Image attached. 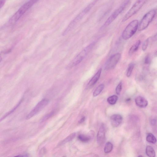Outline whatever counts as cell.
Returning <instances> with one entry per match:
<instances>
[{
  "label": "cell",
  "mask_w": 157,
  "mask_h": 157,
  "mask_svg": "<svg viewBox=\"0 0 157 157\" xmlns=\"http://www.w3.org/2000/svg\"><path fill=\"white\" fill-rule=\"evenodd\" d=\"M97 2V1H93L92 2L89 4L86 7H85V8H84L80 13L79 14H78L68 25V27L64 32L63 35H66L74 27L76 24L80 21L82 20L84 16L90 11L92 7H93Z\"/></svg>",
  "instance_id": "1"
},
{
  "label": "cell",
  "mask_w": 157,
  "mask_h": 157,
  "mask_svg": "<svg viewBox=\"0 0 157 157\" xmlns=\"http://www.w3.org/2000/svg\"><path fill=\"white\" fill-rule=\"evenodd\" d=\"M95 44L96 42H93L85 47L72 61L68 68H72L81 63L91 51Z\"/></svg>",
  "instance_id": "2"
},
{
  "label": "cell",
  "mask_w": 157,
  "mask_h": 157,
  "mask_svg": "<svg viewBox=\"0 0 157 157\" xmlns=\"http://www.w3.org/2000/svg\"><path fill=\"white\" fill-rule=\"evenodd\" d=\"M37 1L33 0L29 1L25 3L11 18L9 21V23L10 24H14L28 10L31 8L34 4L37 2Z\"/></svg>",
  "instance_id": "3"
},
{
  "label": "cell",
  "mask_w": 157,
  "mask_h": 157,
  "mask_svg": "<svg viewBox=\"0 0 157 157\" xmlns=\"http://www.w3.org/2000/svg\"><path fill=\"white\" fill-rule=\"evenodd\" d=\"M130 3V1H124L117 9L115 10V11L111 15L105 23L104 24L103 26L100 29H104L111 24L118 15L125 9Z\"/></svg>",
  "instance_id": "4"
},
{
  "label": "cell",
  "mask_w": 157,
  "mask_h": 157,
  "mask_svg": "<svg viewBox=\"0 0 157 157\" xmlns=\"http://www.w3.org/2000/svg\"><path fill=\"white\" fill-rule=\"evenodd\" d=\"M138 20H134L130 22L122 32V37L124 40H127L132 37L136 33L138 28Z\"/></svg>",
  "instance_id": "5"
},
{
  "label": "cell",
  "mask_w": 157,
  "mask_h": 157,
  "mask_svg": "<svg viewBox=\"0 0 157 157\" xmlns=\"http://www.w3.org/2000/svg\"><path fill=\"white\" fill-rule=\"evenodd\" d=\"M156 13V11L153 9L150 10L145 15L139 24V31H141L144 30L148 27L149 24L155 17Z\"/></svg>",
  "instance_id": "6"
},
{
  "label": "cell",
  "mask_w": 157,
  "mask_h": 157,
  "mask_svg": "<svg viewBox=\"0 0 157 157\" xmlns=\"http://www.w3.org/2000/svg\"><path fill=\"white\" fill-rule=\"evenodd\" d=\"M146 1L143 0L136 1L124 16L122 19V22H124L126 21L132 16L136 14L142 8L144 5L146 3Z\"/></svg>",
  "instance_id": "7"
},
{
  "label": "cell",
  "mask_w": 157,
  "mask_h": 157,
  "mask_svg": "<svg viewBox=\"0 0 157 157\" xmlns=\"http://www.w3.org/2000/svg\"><path fill=\"white\" fill-rule=\"evenodd\" d=\"M49 103L48 99H44L40 101L34 108L26 117V119L28 120L35 116L39 113L42 109L46 106Z\"/></svg>",
  "instance_id": "8"
},
{
  "label": "cell",
  "mask_w": 157,
  "mask_h": 157,
  "mask_svg": "<svg viewBox=\"0 0 157 157\" xmlns=\"http://www.w3.org/2000/svg\"><path fill=\"white\" fill-rule=\"evenodd\" d=\"M121 57V54L119 53H117L111 56L105 64V69L107 70L114 69L117 64Z\"/></svg>",
  "instance_id": "9"
},
{
  "label": "cell",
  "mask_w": 157,
  "mask_h": 157,
  "mask_svg": "<svg viewBox=\"0 0 157 157\" xmlns=\"http://www.w3.org/2000/svg\"><path fill=\"white\" fill-rule=\"evenodd\" d=\"M105 138V129L104 125L102 124L100 127L97 136V140L99 145H101L104 143Z\"/></svg>",
  "instance_id": "10"
},
{
  "label": "cell",
  "mask_w": 157,
  "mask_h": 157,
  "mask_svg": "<svg viewBox=\"0 0 157 157\" xmlns=\"http://www.w3.org/2000/svg\"><path fill=\"white\" fill-rule=\"evenodd\" d=\"M123 118L121 115L118 114L112 115L111 117V124L112 127H116L119 126L122 122Z\"/></svg>",
  "instance_id": "11"
},
{
  "label": "cell",
  "mask_w": 157,
  "mask_h": 157,
  "mask_svg": "<svg viewBox=\"0 0 157 157\" xmlns=\"http://www.w3.org/2000/svg\"><path fill=\"white\" fill-rule=\"evenodd\" d=\"M135 102L137 106L140 108H145L148 105V101L145 98L139 96L135 99Z\"/></svg>",
  "instance_id": "12"
},
{
  "label": "cell",
  "mask_w": 157,
  "mask_h": 157,
  "mask_svg": "<svg viewBox=\"0 0 157 157\" xmlns=\"http://www.w3.org/2000/svg\"><path fill=\"white\" fill-rule=\"evenodd\" d=\"M102 71L101 69H99L96 74L90 80L87 85L88 88H91L97 82L100 76Z\"/></svg>",
  "instance_id": "13"
},
{
  "label": "cell",
  "mask_w": 157,
  "mask_h": 157,
  "mask_svg": "<svg viewBox=\"0 0 157 157\" xmlns=\"http://www.w3.org/2000/svg\"><path fill=\"white\" fill-rule=\"evenodd\" d=\"M140 43H141V41L140 40H139L131 47L129 51V54L130 56L131 55L137 51Z\"/></svg>",
  "instance_id": "14"
},
{
  "label": "cell",
  "mask_w": 157,
  "mask_h": 157,
  "mask_svg": "<svg viewBox=\"0 0 157 157\" xmlns=\"http://www.w3.org/2000/svg\"><path fill=\"white\" fill-rule=\"evenodd\" d=\"M146 153L147 155L149 157H155L156 155V154L153 148L150 146H147Z\"/></svg>",
  "instance_id": "15"
},
{
  "label": "cell",
  "mask_w": 157,
  "mask_h": 157,
  "mask_svg": "<svg viewBox=\"0 0 157 157\" xmlns=\"http://www.w3.org/2000/svg\"><path fill=\"white\" fill-rule=\"evenodd\" d=\"M75 135H76V134H75V133H72V134H70L69 136H68L67 137H66V138L64 140H62L61 142H60V143L58 145L59 146H61V145H64L65 144L71 141L74 138Z\"/></svg>",
  "instance_id": "16"
},
{
  "label": "cell",
  "mask_w": 157,
  "mask_h": 157,
  "mask_svg": "<svg viewBox=\"0 0 157 157\" xmlns=\"http://www.w3.org/2000/svg\"><path fill=\"white\" fill-rule=\"evenodd\" d=\"M104 88V85L103 84H101L99 85L93 93V96L94 97H97L103 91Z\"/></svg>",
  "instance_id": "17"
},
{
  "label": "cell",
  "mask_w": 157,
  "mask_h": 157,
  "mask_svg": "<svg viewBox=\"0 0 157 157\" xmlns=\"http://www.w3.org/2000/svg\"><path fill=\"white\" fill-rule=\"evenodd\" d=\"M146 140L149 143L152 144H155L157 141L156 137L151 133L148 134L146 137Z\"/></svg>",
  "instance_id": "18"
},
{
  "label": "cell",
  "mask_w": 157,
  "mask_h": 157,
  "mask_svg": "<svg viewBox=\"0 0 157 157\" xmlns=\"http://www.w3.org/2000/svg\"><path fill=\"white\" fill-rule=\"evenodd\" d=\"M23 100V99H22V100L19 102V103H18L13 108L11 111H10V112H8L6 114H5L1 118V121L3 120L4 118H6L9 115H10L13 112H14V111L19 107V106H20V105L21 104V103L22 101V100Z\"/></svg>",
  "instance_id": "19"
},
{
  "label": "cell",
  "mask_w": 157,
  "mask_h": 157,
  "mask_svg": "<svg viewBox=\"0 0 157 157\" xmlns=\"http://www.w3.org/2000/svg\"><path fill=\"white\" fill-rule=\"evenodd\" d=\"M118 100V97L117 96L113 95L108 98L107 101L109 104L114 105L116 104Z\"/></svg>",
  "instance_id": "20"
},
{
  "label": "cell",
  "mask_w": 157,
  "mask_h": 157,
  "mask_svg": "<svg viewBox=\"0 0 157 157\" xmlns=\"http://www.w3.org/2000/svg\"><path fill=\"white\" fill-rule=\"evenodd\" d=\"M78 138L83 143H87L89 141L91 138L89 136L83 134L79 135Z\"/></svg>",
  "instance_id": "21"
},
{
  "label": "cell",
  "mask_w": 157,
  "mask_h": 157,
  "mask_svg": "<svg viewBox=\"0 0 157 157\" xmlns=\"http://www.w3.org/2000/svg\"><path fill=\"white\" fill-rule=\"evenodd\" d=\"M113 146L112 143L110 142H107L105 145L104 148V152L105 153H109L112 151Z\"/></svg>",
  "instance_id": "22"
},
{
  "label": "cell",
  "mask_w": 157,
  "mask_h": 157,
  "mask_svg": "<svg viewBox=\"0 0 157 157\" xmlns=\"http://www.w3.org/2000/svg\"><path fill=\"white\" fill-rule=\"evenodd\" d=\"M56 111L55 110H54L51 111L49 113L47 114L44 116L42 118L41 120V122H43L44 121H46L48 120L49 118H51V117L54 116V115L55 114Z\"/></svg>",
  "instance_id": "23"
},
{
  "label": "cell",
  "mask_w": 157,
  "mask_h": 157,
  "mask_svg": "<svg viewBox=\"0 0 157 157\" xmlns=\"http://www.w3.org/2000/svg\"><path fill=\"white\" fill-rule=\"evenodd\" d=\"M134 67V64L133 63H130L129 65L128 69H127V77H130L131 75Z\"/></svg>",
  "instance_id": "24"
},
{
  "label": "cell",
  "mask_w": 157,
  "mask_h": 157,
  "mask_svg": "<svg viewBox=\"0 0 157 157\" xmlns=\"http://www.w3.org/2000/svg\"><path fill=\"white\" fill-rule=\"evenodd\" d=\"M150 38H149L146 39L143 43L142 46V49L144 51H146L149 45Z\"/></svg>",
  "instance_id": "25"
},
{
  "label": "cell",
  "mask_w": 157,
  "mask_h": 157,
  "mask_svg": "<svg viewBox=\"0 0 157 157\" xmlns=\"http://www.w3.org/2000/svg\"><path fill=\"white\" fill-rule=\"evenodd\" d=\"M122 82H120L117 86L116 88V92L117 95H120L122 90Z\"/></svg>",
  "instance_id": "26"
},
{
  "label": "cell",
  "mask_w": 157,
  "mask_h": 157,
  "mask_svg": "<svg viewBox=\"0 0 157 157\" xmlns=\"http://www.w3.org/2000/svg\"><path fill=\"white\" fill-rule=\"evenodd\" d=\"M151 60L150 57L149 55H147L145 57V63L146 64H149Z\"/></svg>",
  "instance_id": "27"
},
{
  "label": "cell",
  "mask_w": 157,
  "mask_h": 157,
  "mask_svg": "<svg viewBox=\"0 0 157 157\" xmlns=\"http://www.w3.org/2000/svg\"><path fill=\"white\" fill-rule=\"evenodd\" d=\"M46 152V149L45 148H43L40 151L39 155L41 156H42L44 154H45Z\"/></svg>",
  "instance_id": "28"
},
{
  "label": "cell",
  "mask_w": 157,
  "mask_h": 157,
  "mask_svg": "<svg viewBox=\"0 0 157 157\" xmlns=\"http://www.w3.org/2000/svg\"><path fill=\"white\" fill-rule=\"evenodd\" d=\"M85 117L84 116H83L82 118H81V119L80 120L78 121V123L81 124L84 121H85Z\"/></svg>",
  "instance_id": "29"
},
{
  "label": "cell",
  "mask_w": 157,
  "mask_h": 157,
  "mask_svg": "<svg viewBox=\"0 0 157 157\" xmlns=\"http://www.w3.org/2000/svg\"><path fill=\"white\" fill-rule=\"evenodd\" d=\"M152 40L153 41H157V34L152 37Z\"/></svg>",
  "instance_id": "30"
},
{
  "label": "cell",
  "mask_w": 157,
  "mask_h": 157,
  "mask_svg": "<svg viewBox=\"0 0 157 157\" xmlns=\"http://www.w3.org/2000/svg\"><path fill=\"white\" fill-rule=\"evenodd\" d=\"M5 3V1H0V7L1 8H2L3 6L4 5V3Z\"/></svg>",
  "instance_id": "31"
},
{
  "label": "cell",
  "mask_w": 157,
  "mask_h": 157,
  "mask_svg": "<svg viewBox=\"0 0 157 157\" xmlns=\"http://www.w3.org/2000/svg\"><path fill=\"white\" fill-rule=\"evenodd\" d=\"M156 121L155 119L152 120L151 121V123L152 125H155V123H156Z\"/></svg>",
  "instance_id": "32"
},
{
  "label": "cell",
  "mask_w": 157,
  "mask_h": 157,
  "mask_svg": "<svg viewBox=\"0 0 157 157\" xmlns=\"http://www.w3.org/2000/svg\"><path fill=\"white\" fill-rule=\"evenodd\" d=\"M138 157H143V156H142L141 155H139Z\"/></svg>",
  "instance_id": "33"
},
{
  "label": "cell",
  "mask_w": 157,
  "mask_h": 157,
  "mask_svg": "<svg viewBox=\"0 0 157 157\" xmlns=\"http://www.w3.org/2000/svg\"><path fill=\"white\" fill-rule=\"evenodd\" d=\"M155 54L156 55V56H157V51H156V52H155Z\"/></svg>",
  "instance_id": "34"
}]
</instances>
